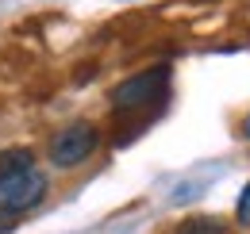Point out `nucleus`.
<instances>
[{"instance_id":"39448f33","label":"nucleus","mask_w":250,"mask_h":234,"mask_svg":"<svg viewBox=\"0 0 250 234\" xmlns=\"http://www.w3.org/2000/svg\"><path fill=\"white\" fill-rule=\"evenodd\" d=\"M227 227L219 223V219H208V215H196V219H188L177 227V234H223Z\"/></svg>"},{"instance_id":"423d86ee","label":"nucleus","mask_w":250,"mask_h":234,"mask_svg":"<svg viewBox=\"0 0 250 234\" xmlns=\"http://www.w3.org/2000/svg\"><path fill=\"white\" fill-rule=\"evenodd\" d=\"M235 219H239V227H247L250 231V184L239 192V204H235Z\"/></svg>"},{"instance_id":"f03ea898","label":"nucleus","mask_w":250,"mask_h":234,"mask_svg":"<svg viewBox=\"0 0 250 234\" xmlns=\"http://www.w3.org/2000/svg\"><path fill=\"white\" fill-rule=\"evenodd\" d=\"M100 142L104 138H100V127L93 119H73V123H65L62 131L50 138L46 157H50L54 169H77V165H85L100 150Z\"/></svg>"},{"instance_id":"0eeeda50","label":"nucleus","mask_w":250,"mask_h":234,"mask_svg":"<svg viewBox=\"0 0 250 234\" xmlns=\"http://www.w3.org/2000/svg\"><path fill=\"white\" fill-rule=\"evenodd\" d=\"M243 138H247V142H250V116L243 119Z\"/></svg>"},{"instance_id":"20e7f679","label":"nucleus","mask_w":250,"mask_h":234,"mask_svg":"<svg viewBox=\"0 0 250 234\" xmlns=\"http://www.w3.org/2000/svg\"><path fill=\"white\" fill-rule=\"evenodd\" d=\"M23 169H35V150L31 146L0 150V173H23Z\"/></svg>"},{"instance_id":"f257e3e1","label":"nucleus","mask_w":250,"mask_h":234,"mask_svg":"<svg viewBox=\"0 0 250 234\" xmlns=\"http://www.w3.org/2000/svg\"><path fill=\"white\" fill-rule=\"evenodd\" d=\"M169 92V65H150L135 77H127L112 88L108 104L116 112H146V108H158Z\"/></svg>"},{"instance_id":"7ed1b4c3","label":"nucleus","mask_w":250,"mask_h":234,"mask_svg":"<svg viewBox=\"0 0 250 234\" xmlns=\"http://www.w3.org/2000/svg\"><path fill=\"white\" fill-rule=\"evenodd\" d=\"M50 192V180L42 169H23V173H0V219H16L39 207Z\"/></svg>"}]
</instances>
